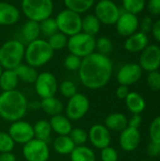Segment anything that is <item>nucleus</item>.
Returning <instances> with one entry per match:
<instances>
[{"label":"nucleus","mask_w":160,"mask_h":161,"mask_svg":"<svg viewBox=\"0 0 160 161\" xmlns=\"http://www.w3.org/2000/svg\"><path fill=\"white\" fill-rule=\"evenodd\" d=\"M112 73L113 63L108 56L93 52L82 58L78 77L87 89L99 90L109 82Z\"/></svg>","instance_id":"1"},{"label":"nucleus","mask_w":160,"mask_h":161,"mask_svg":"<svg viewBox=\"0 0 160 161\" xmlns=\"http://www.w3.org/2000/svg\"><path fill=\"white\" fill-rule=\"evenodd\" d=\"M28 109L25 95L18 91L2 92L0 93V117L9 123L22 120Z\"/></svg>","instance_id":"2"},{"label":"nucleus","mask_w":160,"mask_h":161,"mask_svg":"<svg viewBox=\"0 0 160 161\" xmlns=\"http://www.w3.org/2000/svg\"><path fill=\"white\" fill-rule=\"evenodd\" d=\"M54 53L55 51L49 45L47 40L39 38L26 44L25 60L26 64L39 68L48 63L54 57Z\"/></svg>","instance_id":"3"},{"label":"nucleus","mask_w":160,"mask_h":161,"mask_svg":"<svg viewBox=\"0 0 160 161\" xmlns=\"http://www.w3.org/2000/svg\"><path fill=\"white\" fill-rule=\"evenodd\" d=\"M25 45L22 41L9 40L0 46V64L3 70H14L25 59Z\"/></svg>","instance_id":"4"},{"label":"nucleus","mask_w":160,"mask_h":161,"mask_svg":"<svg viewBox=\"0 0 160 161\" xmlns=\"http://www.w3.org/2000/svg\"><path fill=\"white\" fill-rule=\"evenodd\" d=\"M21 8L27 20L40 23L51 17L54 2L53 0H22Z\"/></svg>","instance_id":"5"},{"label":"nucleus","mask_w":160,"mask_h":161,"mask_svg":"<svg viewBox=\"0 0 160 161\" xmlns=\"http://www.w3.org/2000/svg\"><path fill=\"white\" fill-rule=\"evenodd\" d=\"M56 23L59 32L67 37L75 35L82 30V17L79 13L68 8L59 11L56 18Z\"/></svg>","instance_id":"6"},{"label":"nucleus","mask_w":160,"mask_h":161,"mask_svg":"<svg viewBox=\"0 0 160 161\" xmlns=\"http://www.w3.org/2000/svg\"><path fill=\"white\" fill-rule=\"evenodd\" d=\"M95 38L84 32H79L68 38L67 48L70 54L81 58L92 54L95 51Z\"/></svg>","instance_id":"7"},{"label":"nucleus","mask_w":160,"mask_h":161,"mask_svg":"<svg viewBox=\"0 0 160 161\" xmlns=\"http://www.w3.org/2000/svg\"><path fill=\"white\" fill-rule=\"evenodd\" d=\"M90 107L89 98L83 93L77 92L68 100L65 108L66 117L70 121H79L86 116Z\"/></svg>","instance_id":"8"},{"label":"nucleus","mask_w":160,"mask_h":161,"mask_svg":"<svg viewBox=\"0 0 160 161\" xmlns=\"http://www.w3.org/2000/svg\"><path fill=\"white\" fill-rule=\"evenodd\" d=\"M121 12L120 8L112 0H99L94 7V15L101 25H115Z\"/></svg>","instance_id":"9"},{"label":"nucleus","mask_w":160,"mask_h":161,"mask_svg":"<svg viewBox=\"0 0 160 161\" xmlns=\"http://www.w3.org/2000/svg\"><path fill=\"white\" fill-rule=\"evenodd\" d=\"M35 92L41 99L53 97L58 91V83L56 76L50 72H41L34 82Z\"/></svg>","instance_id":"10"},{"label":"nucleus","mask_w":160,"mask_h":161,"mask_svg":"<svg viewBox=\"0 0 160 161\" xmlns=\"http://www.w3.org/2000/svg\"><path fill=\"white\" fill-rule=\"evenodd\" d=\"M23 156L26 161H48L50 149L46 142L34 138L23 145Z\"/></svg>","instance_id":"11"},{"label":"nucleus","mask_w":160,"mask_h":161,"mask_svg":"<svg viewBox=\"0 0 160 161\" xmlns=\"http://www.w3.org/2000/svg\"><path fill=\"white\" fill-rule=\"evenodd\" d=\"M8 133L15 143L25 144L34 139L33 125L26 121L19 120L10 124Z\"/></svg>","instance_id":"12"},{"label":"nucleus","mask_w":160,"mask_h":161,"mask_svg":"<svg viewBox=\"0 0 160 161\" xmlns=\"http://www.w3.org/2000/svg\"><path fill=\"white\" fill-rule=\"evenodd\" d=\"M141 68L148 73L157 71L160 67V47L157 44H149L140 56Z\"/></svg>","instance_id":"13"},{"label":"nucleus","mask_w":160,"mask_h":161,"mask_svg":"<svg viewBox=\"0 0 160 161\" xmlns=\"http://www.w3.org/2000/svg\"><path fill=\"white\" fill-rule=\"evenodd\" d=\"M117 33L122 37H129L135 32L139 31L140 20L138 15L129 13L126 11L121 12L116 24H115Z\"/></svg>","instance_id":"14"},{"label":"nucleus","mask_w":160,"mask_h":161,"mask_svg":"<svg viewBox=\"0 0 160 161\" xmlns=\"http://www.w3.org/2000/svg\"><path fill=\"white\" fill-rule=\"evenodd\" d=\"M88 140L91 142L92 146L102 150L110 144V131L105 126V125L95 124L90 128L88 132Z\"/></svg>","instance_id":"15"},{"label":"nucleus","mask_w":160,"mask_h":161,"mask_svg":"<svg viewBox=\"0 0 160 161\" xmlns=\"http://www.w3.org/2000/svg\"><path fill=\"white\" fill-rule=\"evenodd\" d=\"M142 75V69L139 63H126L117 73V81L120 85L130 86L140 80Z\"/></svg>","instance_id":"16"},{"label":"nucleus","mask_w":160,"mask_h":161,"mask_svg":"<svg viewBox=\"0 0 160 161\" xmlns=\"http://www.w3.org/2000/svg\"><path fill=\"white\" fill-rule=\"evenodd\" d=\"M141 132L137 128L127 126L124 129L119 138V143L123 150L126 152H132L136 150L141 143Z\"/></svg>","instance_id":"17"},{"label":"nucleus","mask_w":160,"mask_h":161,"mask_svg":"<svg viewBox=\"0 0 160 161\" xmlns=\"http://www.w3.org/2000/svg\"><path fill=\"white\" fill-rule=\"evenodd\" d=\"M149 45V38L146 33L137 31L126 38L124 47L129 53L142 52Z\"/></svg>","instance_id":"18"},{"label":"nucleus","mask_w":160,"mask_h":161,"mask_svg":"<svg viewBox=\"0 0 160 161\" xmlns=\"http://www.w3.org/2000/svg\"><path fill=\"white\" fill-rule=\"evenodd\" d=\"M20 19V10L13 4L0 1V25H12Z\"/></svg>","instance_id":"19"},{"label":"nucleus","mask_w":160,"mask_h":161,"mask_svg":"<svg viewBox=\"0 0 160 161\" xmlns=\"http://www.w3.org/2000/svg\"><path fill=\"white\" fill-rule=\"evenodd\" d=\"M49 123L52 127V131L58 136H69L73 129L71 121L62 113L52 116Z\"/></svg>","instance_id":"20"},{"label":"nucleus","mask_w":160,"mask_h":161,"mask_svg":"<svg viewBox=\"0 0 160 161\" xmlns=\"http://www.w3.org/2000/svg\"><path fill=\"white\" fill-rule=\"evenodd\" d=\"M105 126L109 131L122 132L128 126V120L126 116L120 112H114L108 115L105 119Z\"/></svg>","instance_id":"21"},{"label":"nucleus","mask_w":160,"mask_h":161,"mask_svg":"<svg viewBox=\"0 0 160 161\" xmlns=\"http://www.w3.org/2000/svg\"><path fill=\"white\" fill-rule=\"evenodd\" d=\"M40 108L44 113L52 117L58 114H61L64 108L61 101L56 96H53L41 99V101L40 102Z\"/></svg>","instance_id":"22"},{"label":"nucleus","mask_w":160,"mask_h":161,"mask_svg":"<svg viewBox=\"0 0 160 161\" xmlns=\"http://www.w3.org/2000/svg\"><path fill=\"white\" fill-rule=\"evenodd\" d=\"M21 34H22V38L24 40L23 42H25L26 44L39 39L40 35H41L40 24L35 21L27 20L22 26Z\"/></svg>","instance_id":"23"},{"label":"nucleus","mask_w":160,"mask_h":161,"mask_svg":"<svg viewBox=\"0 0 160 161\" xmlns=\"http://www.w3.org/2000/svg\"><path fill=\"white\" fill-rule=\"evenodd\" d=\"M124 100L128 110L133 114H141L145 109L146 104L143 97L136 92H130Z\"/></svg>","instance_id":"24"},{"label":"nucleus","mask_w":160,"mask_h":161,"mask_svg":"<svg viewBox=\"0 0 160 161\" xmlns=\"http://www.w3.org/2000/svg\"><path fill=\"white\" fill-rule=\"evenodd\" d=\"M19 78L14 70H3L0 75V89L2 92L17 90Z\"/></svg>","instance_id":"25"},{"label":"nucleus","mask_w":160,"mask_h":161,"mask_svg":"<svg viewBox=\"0 0 160 161\" xmlns=\"http://www.w3.org/2000/svg\"><path fill=\"white\" fill-rule=\"evenodd\" d=\"M19 80L27 83V84H34L39 73L37 72L36 68L26 64L22 63L17 68L14 69Z\"/></svg>","instance_id":"26"},{"label":"nucleus","mask_w":160,"mask_h":161,"mask_svg":"<svg viewBox=\"0 0 160 161\" xmlns=\"http://www.w3.org/2000/svg\"><path fill=\"white\" fill-rule=\"evenodd\" d=\"M54 150L62 156H70L74 149L75 145L69 136H58L54 140L53 142Z\"/></svg>","instance_id":"27"},{"label":"nucleus","mask_w":160,"mask_h":161,"mask_svg":"<svg viewBox=\"0 0 160 161\" xmlns=\"http://www.w3.org/2000/svg\"><path fill=\"white\" fill-rule=\"evenodd\" d=\"M34 138L40 141L48 142L52 135V127L50 125L49 121L47 120H39L33 125Z\"/></svg>","instance_id":"28"},{"label":"nucleus","mask_w":160,"mask_h":161,"mask_svg":"<svg viewBox=\"0 0 160 161\" xmlns=\"http://www.w3.org/2000/svg\"><path fill=\"white\" fill-rule=\"evenodd\" d=\"M101 28V23L94 14H87L82 17V32L95 37Z\"/></svg>","instance_id":"29"},{"label":"nucleus","mask_w":160,"mask_h":161,"mask_svg":"<svg viewBox=\"0 0 160 161\" xmlns=\"http://www.w3.org/2000/svg\"><path fill=\"white\" fill-rule=\"evenodd\" d=\"M71 161H96V156L93 150L88 146H75L70 154Z\"/></svg>","instance_id":"30"},{"label":"nucleus","mask_w":160,"mask_h":161,"mask_svg":"<svg viewBox=\"0 0 160 161\" xmlns=\"http://www.w3.org/2000/svg\"><path fill=\"white\" fill-rule=\"evenodd\" d=\"M63 2L66 8L81 14L91 9L94 5L95 0H63Z\"/></svg>","instance_id":"31"},{"label":"nucleus","mask_w":160,"mask_h":161,"mask_svg":"<svg viewBox=\"0 0 160 161\" xmlns=\"http://www.w3.org/2000/svg\"><path fill=\"white\" fill-rule=\"evenodd\" d=\"M124 11L138 15L146 7V0H122Z\"/></svg>","instance_id":"32"},{"label":"nucleus","mask_w":160,"mask_h":161,"mask_svg":"<svg viewBox=\"0 0 160 161\" xmlns=\"http://www.w3.org/2000/svg\"><path fill=\"white\" fill-rule=\"evenodd\" d=\"M39 24H40L41 35H42L43 37H45L47 39L58 31L55 18L49 17V18L41 21V22H40Z\"/></svg>","instance_id":"33"},{"label":"nucleus","mask_w":160,"mask_h":161,"mask_svg":"<svg viewBox=\"0 0 160 161\" xmlns=\"http://www.w3.org/2000/svg\"><path fill=\"white\" fill-rule=\"evenodd\" d=\"M68 38L69 37H67L63 33L58 31L57 33H55L54 35H52L51 37H49L47 39V42H48L49 45L52 47V49L54 51H56V50H61V49H63V48H65L67 46Z\"/></svg>","instance_id":"34"},{"label":"nucleus","mask_w":160,"mask_h":161,"mask_svg":"<svg viewBox=\"0 0 160 161\" xmlns=\"http://www.w3.org/2000/svg\"><path fill=\"white\" fill-rule=\"evenodd\" d=\"M112 49H113V44L109 38L103 36L96 40L95 50H97V53L108 56L111 53Z\"/></svg>","instance_id":"35"},{"label":"nucleus","mask_w":160,"mask_h":161,"mask_svg":"<svg viewBox=\"0 0 160 161\" xmlns=\"http://www.w3.org/2000/svg\"><path fill=\"white\" fill-rule=\"evenodd\" d=\"M69 137L73 141L75 146H80V145H85V143L89 141L88 140V132L84 130L83 128L76 127L73 128L72 131L69 134Z\"/></svg>","instance_id":"36"},{"label":"nucleus","mask_w":160,"mask_h":161,"mask_svg":"<svg viewBox=\"0 0 160 161\" xmlns=\"http://www.w3.org/2000/svg\"><path fill=\"white\" fill-rule=\"evenodd\" d=\"M58 91L62 96L66 98L73 97L75 93H77V88L74 82L72 80H64L58 85Z\"/></svg>","instance_id":"37"},{"label":"nucleus","mask_w":160,"mask_h":161,"mask_svg":"<svg viewBox=\"0 0 160 161\" xmlns=\"http://www.w3.org/2000/svg\"><path fill=\"white\" fill-rule=\"evenodd\" d=\"M15 144L8 132L0 131V153L12 152Z\"/></svg>","instance_id":"38"},{"label":"nucleus","mask_w":160,"mask_h":161,"mask_svg":"<svg viewBox=\"0 0 160 161\" xmlns=\"http://www.w3.org/2000/svg\"><path fill=\"white\" fill-rule=\"evenodd\" d=\"M81 62H82V58L73 55V54H69L65 57L64 58V67L71 72H78L80 66H81Z\"/></svg>","instance_id":"39"},{"label":"nucleus","mask_w":160,"mask_h":161,"mask_svg":"<svg viewBox=\"0 0 160 161\" xmlns=\"http://www.w3.org/2000/svg\"><path fill=\"white\" fill-rule=\"evenodd\" d=\"M150 138L152 142L160 144V116L155 118L150 125Z\"/></svg>","instance_id":"40"},{"label":"nucleus","mask_w":160,"mask_h":161,"mask_svg":"<svg viewBox=\"0 0 160 161\" xmlns=\"http://www.w3.org/2000/svg\"><path fill=\"white\" fill-rule=\"evenodd\" d=\"M147 84L152 91L154 92L160 91V72L153 71V72L148 73Z\"/></svg>","instance_id":"41"},{"label":"nucleus","mask_w":160,"mask_h":161,"mask_svg":"<svg viewBox=\"0 0 160 161\" xmlns=\"http://www.w3.org/2000/svg\"><path fill=\"white\" fill-rule=\"evenodd\" d=\"M100 158L102 161H118V153L114 148L108 146L101 150Z\"/></svg>","instance_id":"42"},{"label":"nucleus","mask_w":160,"mask_h":161,"mask_svg":"<svg viewBox=\"0 0 160 161\" xmlns=\"http://www.w3.org/2000/svg\"><path fill=\"white\" fill-rule=\"evenodd\" d=\"M153 24L154 21L150 16H145L141 21H140V31L148 34L149 32H151L152 27H153Z\"/></svg>","instance_id":"43"},{"label":"nucleus","mask_w":160,"mask_h":161,"mask_svg":"<svg viewBox=\"0 0 160 161\" xmlns=\"http://www.w3.org/2000/svg\"><path fill=\"white\" fill-rule=\"evenodd\" d=\"M149 12L154 16L160 15V0H148L146 2Z\"/></svg>","instance_id":"44"},{"label":"nucleus","mask_w":160,"mask_h":161,"mask_svg":"<svg viewBox=\"0 0 160 161\" xmlns=\"http://www.w3.org/2000/svg\"><path fill=\"white\" fill-rule=\"evenodd\" d=\"M141 122H142V119H141V114H133V116L128 121V126L139 129V127L141 125Z\"/></svg>","instance_id":"45"},{"label":"nucleus","mask_w":160,"mask_h":161,"mask_svg":"<svg viewBox=\"0 0 160 161\" xmlns=\"http://www.w3.org/2000/svg\"><path fill=\"white\" fill-rule=\"evenodd\" d=\"M129 92H129V89H128L127 86L120 85V86L117 88V90H116V96H117L119 99H121V100H124V99L127 97V95H128Z\"/></svg>","instance_id":"46"},{"label":"nucleus","mask_w":160,"mask_h":161,"mask_svg":"<svg viewBox=\"0 0 160 161\" xmlns=\"http://www.w3.org/2000/svg\"><path fill=\"white\" fill-rule=\"evenodd\" d=\"M151 33H152L154 39L157 42H160V19L157 20L156 22H154Z\"/></svg>","instance_id":"47"},{"label":"nucleus","mask_w":160,"mask_h":161,"mask_svg":"<svg viewBox=\"0 0 160 161\" xmlns=\"http://www.w3.org/2000/svg\"><path fill=\"white\" fill-rule=\"evenodd\" d=\"M148 153L151 157H158L160 156V144L152 142L148 146Z\"/></svg>","instance_id":"48"},{"label":"nucleus","mask_w":160,"mask_h":161,"mask_svg":"<svg viewBox=\"0 0 160 161\" xmlns=\"http://www.w3.org/2000/svg\"><path fill=\"white\" fill-rule=\"evenodd\" d=\"M0 161H17V158L12 152L0 153Z\"/></svg>","instance_id":"49"},{"label":"nucleus","mask_w":160,"mask_h":161,"mask_svg":"<svg viewBox=\"0 0 160 161\" xmlns=\"http://www.w3.org/2000/svg\"><path fill=\"white\" fill-rule=\"evenodd\" d=\"M2 72H3V68H2V66H1V64H0V75H1V74H2Z\"/></svg>","instance_id":"50"},{"label":"nucleus","mask_w":160,"mask_h":161,"mask_svg":"<svg viewBox=\"0 0 160 161\" xmlns=\"http://www.w3.org/2000/svg\"><path fill=\"white\" fill-rule=\"evenodd\" d=\"M141 161H144V160H141Z\"/></svg>","instance_id":"51"}]
</instances>
